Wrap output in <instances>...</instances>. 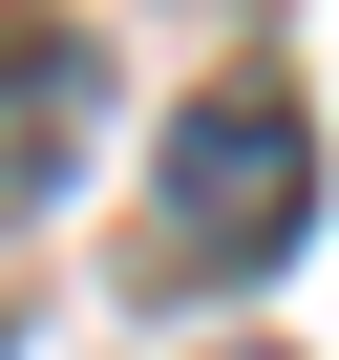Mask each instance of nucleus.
I'll return each instance as SVG.
<instances>
[{
  "mask_svg": "<svg viewBox=\"0 0 339 360\" xmlns=\"http://www.w3.org/2000/svg\"><path fill=\"white\" fill-rule=\"evenodd\" d=\"M297 233H318V106L276 64L191 85V127H170V255L191 276H276Z\"/></svg>",
  "mask_w": 339,
  "mask_h": 360,
  "instance_id": "obj_1",
  "label": "nucleus"
},
{
  "mask_svg": "<svg viewBox=\"0 0 339 360\" xmlns=\"http://www.w3.org/2000/svg\"><path fill=\"white\" fill-rule=\"evenodd\" d=\"M85 127H106V43L0 22V212H43L64 169H85Z\"/></svg>",
  "mask_w": 339,
  "mask_h": 360,
  "instance_id": "obj_2",
  "label": "nucleus"
}]
</instances>
